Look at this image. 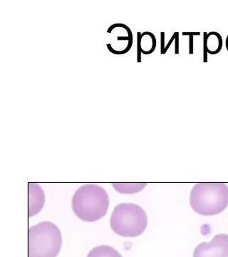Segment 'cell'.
<instances>
[{
  "instance_id": "1",
  "label": "cell",
  "mask_w": 228,
  "mask_h": 257,
  "mask_svg": "<svg viewBox=\"0 0 228 257\" xmlns=\"http://www.w3.org/2000/svg\"><path fill=\"white\" fill-rule=\"evenodd\" d=\"M72 205L78 218L87 222H94L106 215L109 207V197L103 187L87 184L76 191Z\"/></svg>"
},
{
  "instance_id": "2",
  "label": "cell",
  "mask_w": 228,
  "mask_h": 257,
  "mask_svg": "<svg viewBox=\"0 0 228 257\" xmlns=\"http://www.w3.org/2000/svg\"><path fill=\"white\" fill-rule=\"evenodd\" d=\"M190 204L197 214L211 216L222 212L228 206V187L224 183H198L192 188Z\"/></svg>"
},
{
  "instance_id": "3",
  "label": "cell",
  "mask_w": 228,
  "mask_h": 257,
  "mask_svg": "<svg viewBox=\"0 0 228 257\" xmlns=\"http://www.w3.org/2000/svg\"><path fill=\"white\" fill-rule=\"evenodd\" d=\"M28 257H57L62 246L60 229L50 221H42L28 231Z\"/></svg>"
},
{
  "instance_id": "4",
  "label": "cell",
  "mask_w": 228,
  "mask_h": 257,
  "mask_svg": "<svg viewBox=\"0 0 228 257\" xmlns=\"http://www.w3.org/2000/svg\"><path fill=\"white\" fill-rule=\"evenodd\" d=\"M110 223L116 234L123 237H136L146 230L148 217L140 206L133 203H121L113 211Z\"/></svg>"
},
{
  "instance_id": "5",
  "label": "cell",
  "mask_w": 228,
  "mask_h": 257,
  "mask_svg": "<svg viewBox=\"0 0 228 257\" xmlns=\"http://www.w3.org/2000/svg\"><path fill=\"white\" fill-rule=\"evenodd\" d=\"M106 34L111 37V42L106 44V47L111 53L116 55H124L132 47V32L124 24L116 23L111 25Z\"/></svg>"
},
{
  "instance_id": "6",
  "label": "cell",
  "mask_w": 228,
  "mask_h": 257,
  "mask_svg": "<svg viewBox=\"0 0 228 257\" xmlns=\"http://www.w3.org/2000/svg\"><path fill=\"white\" fill-rule=\"evenodd\" d=\"M192 257H228V235L217 234L210 242L200 243Z\"/></svg>"
},
{
  "instance_id": "7",
  "label": "cell",
  "mask_w": 228,
  "mask_h": 257,
  "mask_svg": "<svg viewBox=\"0 0 228 257\" xmlns=\"http://www.w3.org/2000/svg\"><path fill=\"white\" fill-rule=\"evenodd\" d=\"M29 187V218L36 215L42 210L45 202V196L41 187L36 183H30Z\"/></svg>"
},
{
  "instance_id": "8",
  "label": "cell",
  "mask_w": 228,
  "mask_h": 257,
  "mask_svg": "<svg viewBox=\"0 0 228 257\" xmlns=\"http://www.w3.org/2000/svg\"><path fill=\"white\" fill-rule=\"evenodd\" d=\"M138 62H141V54L145 55H151L156 48V38L153 33L145 32L143 33L138 32Z\"/></svg>"
},
{
  "instance_id": "9",
  "label": "cell",
  "mask_w": 228,
  "mask_h": 257,
  "mask_svg": "<svg viewBox=\"0 0 228 257\" xmlns=\"http://www.w3.org/2000/svg\"><path fill=\"white\" fill-rule=\"evenodd\" d=\"M203 35V50L212 55L219 53L223 45L222 36L217 32H205Z\"/></svg>"
},
{
  "instance_id": "10",
  "label": "cell",
  "mask_w": 228,
  "mask_h": 257,
  "mask_svg": "<svg viewBox=\"0 0 228 257\" xmlns=\"http://www.w3.org/2000/svg\"><path fill=\"white\" fill-rule=\"evenodd\" d=\"M87 257H123L112 246L107 245L96 246L89 251Z\"/></svg>"
},
{
  "instance_id": "11",
  "label": "cell",
  "mask_w": 228,
  "mask_h": 257,
  "mask_svg": "<svg viewBox=\"0 0 228 257\" xmlns=\"http://www.w3.org/2000/svg\"><path fill=\"white\" fill-rule=\"evenodd\" d=\"M118 192L121 193H128V194H133L140 192L147 185L146 183L140 184H112Z\"/></svg>"
},
{
  "instance_id": "12",
  "label": "cell",
  "mask_w": 228,
  "mask_h": 257,
  "mask_svg": "<svg viewBox=\"0 0 228 257\" xmlns=\"http://www.w3.org/2000/svg\"><path fill=\"white\" fill-rule=\"evenodd\" d=\"M182 36H189L190 42H189V54L193 55V37L200 36V32H182Z\"/></svg>"
},
{
  "instance_id": "13",
  "label": "cell",
  "mask_w": 228,
  "mask_h": 257,
  "mask_svg": "<svg viewBox=\"0 0 228 257\" xmlns=\"http://www.w3.org/2000/svg\"><path fill=\"white\" fill-rule=\"evenodd\" d=\"M178 36H179L178 32H174L173 36L170 37V40H169L168 43L167 44L166 46L164 47L163 50H160V54H161V55H165V54L168 52V49L170 48V46H171L173 42L175 41V40H176L177 37Z\"/></svg>"
},
{
  "instance_id": "14",
  "label": "cell",
  "mask_w": 228,
  "mask_h": 257,
  "mask_svg": "<svg viewBox=\"0 0 228 257\" xmlns=\"http://www.w3.org/2000/svg\"><path fill=\"white\" fill-rule=\"evenodd\" d=\"M225 46H226V49H227V50L228 52V35H227V38H226V40H225Z\"/></svg>"
}]
</instances>
